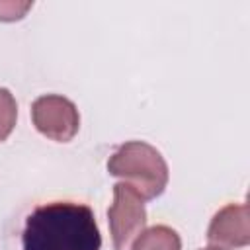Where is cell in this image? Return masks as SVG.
<instances>
[{
	"instance_id": "obj_1",
	"label": "cell",
	"mask_w": 250,
	"mask_h": 250,
	"mask_svg": "<svg viewBox=\"0 0 250 250\" xmlns=\"http://www.w3.org/2000/svg\"><path fill=\"white\" fill-rule=\"evenodd\" d=\"M23 250H100L94 211L84 203L51 201L35 207L21 232Z\"/></svg>"
},
{
	"instance_id": "obj_2",
	"label": "cell",
	"mask_w": 250,
	"mask_h": 250,
	"mask_svg": "<svg viewBox=\"0 0 250 250\" xmlns=\"http://www.w3.org/2000/svg\"><path fill=\"white\" fill-rule=\"evenodd\" d=\"M107 172L121 178L143 199L162 195L168 186V164L160 150L145 141H127L109 156Z\"/></svg>"
},
{
	"instance_id": "obj_3",
	"label": "cell",
	"mask_w": 250,
	"mask_h": 250,
	"mask_svg": "<svg viewBox=\"0 0 250 250\" xmlns=\"http://www.w3.org/2000/svg\"><path fill=\"white\" fill-rule=\"evenodd\" d=\"M109 232L115 250H129L146 227L145 199L125 182L113 186V203L107 209Z\"/></svg>"
},
{
	"instance_id": "obj_4",
	"label": "cell",
	"mask_w": 250,
	"mask_h": 250,
	"mask_svg": "<svg viewBox=\"0 0 250 250\" xmlns=\"http://www.w3.org/2000/svg\"><path fill=\"white\" fill-rule=\"evenodd\" d=\"M31 121L41 135L57 143L72 141L80 129L78 107L61 94L39 96L31 104Z\"/></svg>"
},
{
	"instance_id": "obj_5",
	"label": "cell",
	"mask_w": 250,
	"mask_h": 250,
	"mask_svg": "<svg viewBox=\"0 0 250 250\" xmlns=\"http://www.w3.org/2000/svg\"><path fill=\"white\" fill-rule=\"evenodd\" d=\"M207 240L219 248H244L250 244V215L246 203H229L219 209L207 229Z\"/></svg>"
},
{
	"instance_id": "obj_6",
	"label": "cell",
	"mask_w": 250,
	"mask_h": 250,
	"mask_svg": "<svg viewBox=\"0 0 250 250\" xmlns=\"http://www.w3.org/2000/svg\"><path fill=\"white\" fill-rule=\"evenodd\" d=\"M129 250H182V238L172 227L154 225L145 229Z\"/></svg>"
},
{
	"instance_id": "obj_7",
	"label": "cell",
	"mask_w": 250,
	"mask_h": 250,
	"mask_svg": "<svg viewBox=\"0 0 250 250\" xmlns=\"http://www.w3.org/2000/svg\"><path fill=\"white\" fill-rule=\"evenodd\" d=\"M18 104L8 88H0V141H6L16 127Z\"/></svg>"
},
{
	"instance_id": "obj_8",
	"label": "cell",
	"mask_w": 250,
	"mask_h": 250,
	"mask_svg": "<svg viewBox=\"0 0 250 250\" xmlns=\"http://www.w3.org/2000/svg\"><path fill=\"white\" fill-rule=\"evenodd\" d=\"M31 6H33L31 2H0V20L2 21L20 20Z\"/></svg>"
},
{
	"instance_id": "obj_9",
	"label": "cell",
	"mask_w": 250,
	"mask_h": 250,
	"mask_svg": "<svg viewBox=\"0 0 250 250\" xmlns=\"http://www.w3.org/2000/svg\"><path fill=\"white\" fill-rule=\"evenodd\" d=\"M201 250H225V248H219V246H205V248H201Z\"/></svg>"
}]
</instances>
